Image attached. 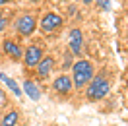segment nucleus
<instances>
[{
    "mask_svg": "<svg viewBox=\"0 0 128 126\" xmlns=\"http://www.w3.org/2000/svg\"><path fill=\"white\" fill-rule=\"evenodd\" d=\"M72 86L74 87H84L88 86L89 82L93 80V64L86 60V58H82V60H76L72 64Z\"/></svg>",
    "mask_w": 128,
    "mask_h": 126,
    "instance_id": "obj_1",
    "label": "nucleus"
},
{
    "mask_svg": "<svg viewBox=\"0 0 128 126\" xmlns=\"http://www.w3.org/2000/svg\"><path fill=\"white\" fill-rule=\"evenodd\" d=\"M109 91H111V82L105 78V76H95V78L88 84L86 95H88L89 101H99V99L107 97Z\"/></svg>",
    "mask_w": 128,
    "mask_h": 126,
    "instance_id": "obj_2",
    "label": "nucleus"
},
{
    "mask_svg": "<svg viewBox=\"0 0 128 126\" xmlns=\"http://www.w3.org/2000/svg\"><path fill=\"white\" fill-rule=\"evenodd\" d=\"M16 29H18V33H22L24 37H29V35H33L35 29H37V20H35L31 14H25V16H22L16 22Z\"/></svg>",
    "mask_w": 128,
    "mask_h": 126,
    "instance_id": "obj_3",
    "label": "nucleus"
},
{
    "mask_svg": "<svg viewBox=\"0 0 128 126\" xmlns=\"http://www.w3.org/2000/svg\"><path fill=\"white\" fill-rule=\"evenodd\" d=\"M62 25V18L54 14V12H48L41 18V31L43 33H52L54 29H58Z\"/></svg>",
    "mask_w": 128,
    "mask_h": 126,
    "instance_id": "obj_4",
    "label": "nucleus"
},
{
    "mask_svg": "<svg viewBox=\"0 0 128 126\" xmlns=\"http://www.w3.org/2000/svg\"><path fill=\"white\" fill-rule=\"evenodd\" d=\"M24 64L25 66H29V68H33V66H37V64L41 62V58H43V48L37 47V45H31V47H27L24 50Z\"/></svg>",
    "mask_w": 128,
    "mask_h": 126,
    "instance_id": "obj_5",
    "label": "nucleus"
},
{
    "mask_svg": "<svg viewBox=\"0 0 128 126\" xmlns=\"http://www.w3.org/2000/svg\"><path fill=\"white\" fill-rule=\"evenodd\" d=\"M68 45H70V52L72 54H80L82 47H84V33L80 29H72L68 35Z\"/></svg>",
    "mask_w": 128,
    "mask_h": 126,
    "instance_id": "obj_6",
    "label": "nucleus"
},
{
    "mask_svg": "<svg viewBox=\"0 0 128 126\" xmlns=\"http://www.w3.org/2000/svg\"><path fill=\"white\" fill-rule=\"evenodd\" d=\"M52 87H54L56 93L60 95H68L70 91H72V78L70 76H66V74H62V76H58V78L52 82Z\"/></svg>",
    "mask_w": 128,
    "mask_h": 126,
    "instance_id": "obj_7",
    "label": "nucleus"
},
{
    "mask_svg": "<svg viewBox=\"0 0 128 126\" xmlns=\"http://www.w3.org/2000/svg\"><path fill=\"white\" fill-rule=\"evenodd\" d=\"M2 50H4L10 58H14V60H18V58H22V56H24L22 47H20L18 43H14V41H10V39H6L4 43H2Z\"/></svg>",
    "mask_w": 128,
    "mask_h": 126,
    "instance_id": "obj_8",
    "label": "nucleus"
},
{
    "mask_svg": "<svg viewBox=\"0 0 128 126\" xmlns=\"http://www.w3.org/2000/svg\"><path fill=\"white\" fill-rule=\"evenodd\" d=\"M22 91H24L31 101H39V99H41L39 86H37L35 82H31V80H24V87H22Z\"/></svg>",
    "mask_w": 128,
    "mask_h": 126,
    "instance_id": "obj_9",
    "label": "nucleus"
},
{
    "mask_svg": "<svg viewBox=\"0 0 128 126\" xmlns=\"http://www.w3.org/2000/svg\"><path fill=\"white\" fill-rule=\"evenodd\" d=\"M52 66H54V58L52 56H43L41 62L35 68H37V74H39L41 78H48V74L52 72Z\"/></svg>",
    "mask_w": 128,
    "mask_h": 126,
    "instance_id": "obj_10",
    "label": "nucleus"
},
{
    "mask_svg": "<svg viewBox=\"0 0 128 126\" xmlns=\"http://www.w3.org/2000/svg\"><path fill=\"white\" fill-rule=\"evenodd\" d=\"M18 120H20V112L18 110H10V112H6L2 116L0 126H18Z\"/></svg>",
    "mask_w": 128,
    "mask_h": 126,
    "instance_id": "obj_11",
    "label": "nucleus"
},
{
    "mask_svg": "<svg viewBox=\"0 0 128 126\" xmlns=\"http://www.w3.org/2000/svg\"><path fill=\"white\" fill-rule=\"evenodd\" d=\"M0 80L4 82V84H6V86L12 89V91H14V95H16V97H22V93H24V91H22V87L18 86V84H16L12 78H10L8 74H4V72H2V74H0Z\"/></svg>",
    "mask_w": 128,
    "mask_h": 126,
    "instance_id": "obj_12",
    "label": "nucleus"
},
{
    "mask_svg": "<svg viewBox=\"0 0 128 126\" xmlns=\"http://www.w3.org/2000/svg\"><path fill=\"white\" fill-rule=\"evenodd\" d=\"M95 4H97V8L103 10V12H109V10H111V0H95Z\"/></svg>",
    "mask_w": 128,
    "mask_h": 126,
    "instance_id": "obj_13",
    "label": "nucleus"
},
{
    "mask_svg": "<svg viewBox=\"0 0 128 126\" xmlns=\"http://www.w3.org/2000/svg\"><path fill=\"white\" fill-rule=\"evenodd\" d=\"M6 105H8V97H6V91L0 87V109H2V107H6Z\"/></svg>",
    "mask_w": 128,
    "mask_h": 126,
    "instance_id": "obj_14",
    "label": "nucleus"
},
{
    "mask_svg": "<svg viewBox=\"0 0 128 126\" xmlns=\"http://www.w3.org/2000/svg\"><path fill=\"white\" fill-rule=\"evenodd\" d=\"M4 27H6V18L2 16V14H0V33L4 31Z\"/></svg>",
    "mask_w": 128,
    "mask_h": 126,
    "instance_id": "obj_15",
    "label": "nucleus"
},
{
    "mask_svg": "<svg viewBox=\"0 0 128 126\" xmlns=\"http://www.w3.org/2000/svg\"><path fill=\"white\" fill-rule=\"evenodd\" d=\"M8 2H12V0H0V6H2V4H8Z\"/></svg>",
    "mask_w": 128,
    "mask_h": 126,
    "instance_id": "obj_16",
    "label": "nucleus"
},
{
    "mask_svg": "<svg viewBox=\"0 0 128 126\" xmlns=\"http://www.w3.org/2000/svg\"><path fill=\"white\" fill-rule=\"evenodd\" d=\"M91 2H93V0H84V4H91Z\"/></svg>",
    "mask_w": 128,
    "mask_h": 126,
    "instance_id": "obj_17",
    "label": "nucleus"
},
{
    "mask_svg": "<svg viewBox=\"0 0 128 126\" xmlns=\"http://www.w3.org/2000/svg\"><path fill=\"white\" fill-rule=\"evenodd\" d=\"M29 2H41V0H29Z\"/></svg>",
    "mask_w": 128,
    "mask_h": 126,
    "instance_id": "obj_18",
    "label": "nucleus"
}]
</instances>
